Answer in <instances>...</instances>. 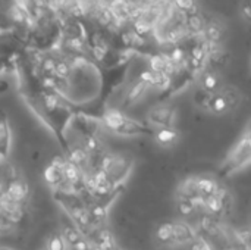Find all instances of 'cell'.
<instances>
[{
  "label": "cell",
  "mask_w": 251,
  "mask_h": 250,
  "mask_svg": "<svg viewBox=\"0 0 251 250\" xmlns=\"http://www.w3.org/2000/svg\"><path fill=\"white\" fill-rule=\"evenodd\" d=\"M68 155H69V162L76 165V167H79V168L88 161V152L84 147L68 149Z\"/></svg>",
  "instance_id": "17"
},
{
  "label": "cell",
  "mask_w": 251,
  "mask_h": 250,
  "mask_svg": "<svg viewBox=\"0 0 251 250\" xmlns=\"http://www.w3.org/2000/svg\"><path fill=\"white\" fill-rule=\"evenodd\" d=\"M9 90V81L0 80V93H6Z\"/></svg>",
  "instance_id": "34"
},
{
  "label": "cell",
  "mask_w": 251,
  "mask_h": 250,
  "mask_svg": "<svg viewBox=\"0 0 251 250\" xmlns=\"http://www.w3.org/2000/svg\"><path fill=\"white\" fill-rule=\"evenodd\" d=\"M54 74H56L59 78H66V77L69 75V65L65 63V62L56 63V66H54Z\"/></svg>",
  "instance_id": "22"
},
{
  "label": "cell",
  "mask_w": 251,
  "mask_h": 250,
  "mask_svg": "<svg viewBox=\"0 0 251 250\" xmlns=\"http://www.w3.org/2000/svg\"><path fill=\"white\" fill-rule=\"evenodd\" d=\"M203 57H204V49L200 47V46L199 47H194L193 49V62L194 63H199Z\"/></svg>",
  "instance_id": "25"
},
{
  "label": "cell",
  "mask_w": 251,
  "mask_h": 250,
  "mask_svg": "<svg viewBox=\"0 0 251 250\" xmlns=\"http://www.w3.org/2000/svg\"><path fill=\"white\" fill-rule=\"evenodd\" d=\"M44 85L46 87H49V88H54L56 87V84H54V80L53 78H44Z\"/></svg>",
  "instance_id": "35"
},
{
  "label": "cell",
  "mask_w": 251,
  "mask_h": 250,
  "mask_svg": "<svg viewBox=\"0 0 251 250\" xmlns=\"http://www.w3.org/2000/svg\"><path fill=\"white\" fill-rule=\"evenodd\" d=\"M194 239V231L187 222H175L174 224V242L185 243Z\"/></svg>",
  "instance_id": "13"
},
{
  "label": "cell",
  "mask_w": 251,
  "mask_h": 250,
  "mask_svg": "<svg viewBox=\"0 0 251 250\" xmlns=\"http://www.w3.org/2000/svg\"><path fill=\"white\" fill-rule=\"evenodd\" d=\"M182 59V50H175L171 56V60L172 62H179Z\"/></svg>",
  "instance_id": "32"
},
{
  "label": "cell",
  "mask_w": 251,
  "mask_h": 250,
  "mask_svg": "<svg viewBox=\"0 0 251 250\" xmlns=\"http://www.w3.org/2000/svg\"><path fill=\"white\" fill-rule=\"evenodd\" d=\"M101 124L110 130L112 133L124 137H135V136H150L154 133L151 127H149L146 122L137 121L134 118H129L124 113V111L110 108L107 109L101 116Z\"/></svg>",
  "instance_id": "1"
},
{
  "label": "cell",
  "mask_w": 251,
  "mask_h": 250,
  "mask_svg": "<svg viewBox=\"0 0 251 250\" xmlns=\"http://www.w3.org/2000/svg\"><path fill=\"white\" fill-rule=\"evenodd\" d=\"M238 100H240V94L235 90L224 88L218 94H213L209 111L215 115H224V113L232 111L238 105Z\"/></svg>",
  "instance_id": "5"
},
{
  "label": "cell",
  "mask_w": 251,
  "mask_h": 250,
  "mask_svg": "<svg viewBox=\"0 0 251 250\" xmlns=\"http://www.w3.org/2000/svg\"><path fill=\"white\" fill-rule=\"evenodd\" d=\"M12 150V128L9 116L0 112V159H6Z\"/></svg>",
  "instance_id": "6"
},
{
  "label": "cell",
  "mask_w": 251,
  "mask_h": 250,
  "mask_svg": "<svg viewBox=\"0 0 251 250\" xmlns=\"http://www.w3.org/2000/svg\"><path fill=\"white\" fill-rule=\"evenodd\" d=\"M156 239L160 243L174 242V222H162L156 230Z\"/></svg>",
  "instance_id": "15"
},
{
  "label": "cell",
  "mask_w": 251,
  "mask_h": 250,
  "mask_svg": "<svg viewBox=\"0 0 251 250\" xmlns=\"http://www.w3.org/2000/svg\"><path fill=\"white\" fill-rule=\"evenodd\" d=\"M190 27L193 29H200L201 28V19L199 16H191L190 18Z\"/></svg>",
  "instance_id": "29"
},
{
  "label": "cell",
  "mask_w": 251,
  "mask_h": 250,
  "mask_svg": "<svg viewBox=\"0 0 251 250\" xmlns=\"http://www.w3.org/2000/svg\"><path fill=\"white\" fill-rule=\"evenodd\" d=\"M82 140H84V149L87 152H99L101 149L99 136H84Z\"/></svg>",
  "instance_id": "21"
},
{
  "label": "cell",
  "mask_w": 251,
  "mask_h": 250,
  "mask_svg": "<svg viewBox=\"0 0 251 250\" xmlns=\"http://www.w3.org/2000/svg\"><path fill=\"white\" fill-rule=\"evenodd\" d=\"M0 250H12L10 248H0Z\"/></svg>",
  "instance_id": "36"
},
{
  "label": "cell",
  "mask_w": 251,
  "mask_h": 250,
  "mask_svg": "<svg viewBox=\"0 0 251 250\" xmlns=\"http://www.w3.org/2000/svg\"><path fill=\"white\" fill-rule=\"evenodd\" d=\"M207 37H209L212 41H216V40L221 37V31H219V28L210 27V28H209V31H207Z\"/></svg>",
  "instance_id": "27"
},
{
  "label": "cell",
  "mask_w": 251,
  "mask_h": 250,
  "mask_svg": "<svg viewBox=\"0 0 251 250\" xmlns=\"http://www.w3.org/2000/svg\"><path fill=\"white\" fill-rule=\"evenodd\" d=\"M251 159V137L250 133L246 131L244 136L235 143V146L229 150L224 162L221 164L219 174L222 177L232 175L240 169L246 168L250 164Z\"/></svg>",
  "instance_id": "2"
},
{
  "label": "cell",
  "mask_w": 251,
  "mask_h": 250,
  "mask_svg": "<svg viewBox=\"0 0 251 250\" xmlns=\"http://www.w3.org/2000/svg\"><path fill=\"white\" fill-rule=\"evenodd\" d=\"M154 140L159 146L165 147V149H169V147H174L178 140H179V133L176 131L175 127H168V128H159L156 130L154 133Z\"/></svg>",
  "instance_id": "8"
},
{
  "label": "cell",
  "mask_w": 251,
  "mask_h": 250,
  "mask_svg": "<svg viewBox=\"0 0 251 250\" xmlns=\"http://www.w3.org/2000/svg\"><path fill=\"white\" fill-rule=\"evenodd\" d=\"M72 248H74V250H88V243H87L84 239H81V240L76 242Z\"/></svg>",
  "instance_id": "31"
},
{
  "label": "cell",
  "mask_w": 251,
  "mask_h": 250,
  "mask_svg": "<svg viewBox=\"0 0 251 250\" xmlns=\"http://www.w3.org/2000/svg\"><path fill=\"white\" fill-rule=\"evenodd\" d=\"M191 250H210V248H209V245H207L204 240L199 239V240H196V242L193 243Z\"/></svg>",
  "instance_id": "26"
},
{
  "label": "cell",
  "mask_w": 251,
  "mask_h": 250,
  "mask_svg": "<svg viewBox=\"0 0 251 250\" xmlns=\"http://www.w3.org/2000/svg\"><path fill=\"white\" fill-rule=\"evenodd\" d=\"M65 165H66V161H65V159L56 158V159H53L51 164L46 168V171H44V180L47 181L49 186L57 187V186H60V184L65 181V178H63Z\"/></svg>",
  "instance_id": "7"
},
{
  "label": "cell",
  "mask_w": 251,
  "mask_h": 250,
  "mask_svg": "<svg viewBox=\"0 0 251 250\" xmlns=\"http://www.w3.org/2000/svg\"><path fill=\"white\" fill-rule=\"evenodd\" d=\"M176 3H178L181 7H185V9H188V7L193 6V0H176Z\"/></svg>",
  "instance_id": "33"
},
{
  "label": "cell",
  "mask_w": 251,
  "mask_h": 250,
  "mask_svg": "<svg viewBox=\"0 0 251 250\" xmlns=\"http://www.w3.org/2000/svg\"><path fill=\"white\" fill-rule=\"evenodd\" d=\"M196 189H197V194L207 197L215 194L219 189L215 180L207 178V177H201V178H196Z\"/></svg>",
  "instance_id": "12"
},
{
  "label": "cell",
  "mask_w": 251,
  "mask_h": 250,
  "mask_svg": "<svg viewBox=\"0 0 251 250\" xmlns=\"http://www.w3.org/2000/svg\"><path fill=\"white\" fill-rule=\"evenodd\" d=\"M104 55H106V47H103V46H96L94 47V56L97 59H103Z\"/></svg>",
  "instance_id": "30"
},
{
  "label": "cell",
  "mask_w": 251,
  "mask_h": 250,
  "mask_svg": "<svg viewBox=\"0 0 251 250\" xmlns=\"http://www.w3.org/2000/svg\"><path fill=\"white\" fill-rule=\"evenodd\" d=\"M178 208H179V212H181L182 215H190V214L194 211V206H193V203H191L190 199H185V200L179 202Z\"/></svg>",
  "instance_id": "23"
},
{
  "label": "cell",
  "mask_w": 251,
  "mask_h": 250,
  "mask_svg": "<svg viewBox=\"0 0 251 250\" xmlns=\"http://www.w3.org/2000/svg\"><path fill=\"white\" fill-rule=\"evenodd\" d=\"M212 97H213V93H209V91H206V90H203V88H199V90L194 93L193 100H194V105H196V106L209 111Z\"/></svg>",
  "instance_id": "18"
},
{
  "label": "cell",
  "mask_w": 251,
  "mask_h": 250,
  "mask_svg": "<svg viewBox=\"0 0 251 250\" xmlns=\"http://www.w3.org/2000/svg\"><path fill=\"white\" fill-rule=\"evenodd\" d=\"M75 122L78 124V128L82 131V137L84 136H97L99 134V128H100V121L99 119L90 118V116H85V115H79L75 119Z\"/></svg>",
  "instance_id": "10"
},
{
  "label": "cell",
  "mask_w": 251,
  "mask_h": 250,
  "mask_svg": "<svg viewBox=\"0 0 251 250\" xmlns=\"http://www.w3.org/2000/svg\"><path fill=\"white\" fill-rule=\"evenodd\" d=\"M63 178H65V183L76 187V184L81 183V180H82L81 168L74 165V164H71V162H66L65 169H63Z\"/></svg>",
  "instance_id": "14"
},
{
  "label": "cell",
  "mask_w": 251,
  "mask_h": 250,
  "mask_svg": "<svg viewBox=\"0 0 251 250\" xmlns=\"http://www.w3.org/2000/svg\"><path fill=\"white\" fill-rule=\"evenodd\" d=\"M176 108L163 105V106H156L147 113L146 124L151 127L154 131L159 128H168V127H175L176 121Z\"/></svg>",
  "instance_id": "4"
},
{
  "label": "cell",
  "mask_w": 251,
  "mask_h": 250,
  "mask_svg": "<svg viewBox=\"0 0 251 250\" xmlns=\"http://www.w3.org/2000/svg\"><path fill=\"white\" fill-rule=\"evenodd\" d=\"M62 237H63V240H65V243L66 245H69V246H74L76 242H79L82 237H81V234H79V231L76 230V227L74 225V224H69V225H65L63 227V230H62V234H60Z\"/></svg>",
  "instance_id": "19"
},
{
  "label": "cell",
  "mask_w": 251,
  "mask_h": 250,
  "mask_svg": "<svg viewBox=\"0 0 251 250\" xmlns=\"http://www.w3.org/2000/svg\"><path fill=\"white\" fill-rule=\"evenodd\" d=\"M90 214H91L93 218H96V220L100 221V220H103V218L106 217V208H104L103 205H96V206L91 209Z\"/></svg>",
  "instance_id": "24"
},
{
  "label": "cell",
  "mask_w": 251,
  "mask_h": 250,
  "mask_svg": "<svg viewBox=\"0 0 251 250\" xmlns=\"http://www.w3.org/2000/svg\"><path fill=\"white\" fill-rule=\"evenodd\" d=\"M54 66H56V62L53 59H46L43 62V69L46 72H54Z\"/></svg>",
  "instance_id": "28"
},
{
  "label": "cell",
  "mask_w": 251,
  "mask_h": 250,
  "mask_svg": "<svg viewBox=\"0 0 251 250\" xmlns=\"http://www.w3.org/2000/svg\"><path fill=\"white\" fill-rule=\"evenodd\" d=\"M46 250H66V243L60 234H53L46 243Z\"/></svg>",
  "instance_id": "20"
},
{
  "label": "cell",
  "mask_w": 251,
  "mask_h": 250,
  "mask_svg": "<svg viewBox=\"0 0 251 250\" xmlns=\"http://www.w3.org/2000/svg\"><path fill=\"white\" fill-rule=\"evenodd\" d=\"M4 193H6V196L12 202H15V203L19 205V203H22L26 199V196H28V187H26V184L22 180H13L7 186V190Z\"/></svg>",
  "instance_id": "9"
},
{
  "label": "cell",
  "mask_w": 251,
  "mask_h": 250,
  "mask_svg": "<svg viewBox=\"0 0 251 250\" xmlns=\"http://www.w3.org/2000/svg\"><path fill=\"white\" fill-rule=\"evenodd\" d=\"M149 87H150L149 84L138 81V83L128 91L126 97H125V100H124V105H122L124 108H121V111L125 109V108H128V106H131V105H134V103H137V102L146 94V91H147Z\"/></svg>",
  "instance_id": "11"
},
{
  "label": "cell",
  "mask_w": 251,
  "mask_h": 250,
  "mask_svg": "<svg viewBox=\"0 0 251 250\" xmlns=\"http://www.w3.org/2000/svg\"><path fill=\"white\" fill-rule=\"evenodd\" d=\"M101 169L106 172L110 183L119 184L129 175L132 169V161L122 153L106 155L101 161Z\"/></svg>",
  "instance_id": "3"
},
{
  "label": "cell",
  "mask_w": 251,
  "mask_h": 250,
  "mask_svg": "<svg viewBox=\"0 0 251 250\" xmlns=\"http://www.w3.org/2000/svg\"><path fill=\"white\" fill-rule=\"evenodd\" d=\"M219 87H221V78H219L218 74L207 72V74L203 75V80H201V88L203 90L215 94V91L219 90Z\"/></svg>",
  "instance_id": "16"
}]
</instances>
